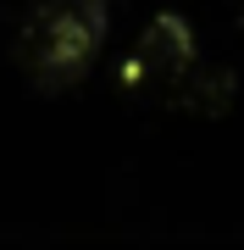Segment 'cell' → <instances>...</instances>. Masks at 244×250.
Masks as SVG:
<instances>
[{"mask_svg":"<svg viewBox=\"0 0 244 250\" xmlns=\"http://www.w3.org/2000/svg\"><path fill=\"white\" fill-rule=\"evenodd\" d=\"M111 11L106 0H39L17 28V67L34 95H67L89 78L106 45Z\"/></svg>","mask_w":244,"mask_h":250,"instance_id":"obj_1","label":"cell"},{"mask_svg":"<svg viewBox=\"0 0 244 250\" xmlns=\"http://www.w3.org/2000/svg\"><path fill=\"white\" fill-rule=\"evenodd\" d=\"M189 67H194V34H189L183 17L167 11V17H155L145 34L133 39L128 62L117 67V83L133 89V95H145V89H167V83L189 78Z\"/></svg>","mask_w":244,"mask_h":250,"instance_id":"obj_2","label":"cell"}]
</instances>
